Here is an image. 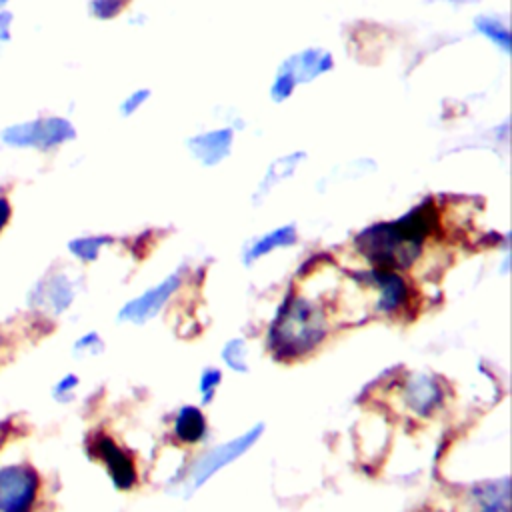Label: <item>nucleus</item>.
<instances>
[{"label":"nucleus","mask_w":512,"mask_h":512,"mask_svg":"<svg viewBox=\"0 0 512 512\" xmlns=\"http://www.w3.org/2000/svg\"><path fill=\"white\" fill-rule=\"evenodd\" d=\"M234 130L230 126L198 132L186 140V148L202 166H216L232 152Z\"/></svg>","instance_id":"10"},{"label":"nucleus","mask_w":512,"mask_h":512,"mask_svg":"<svg viewBox=\"0 0 512 512\" xmlns=\"http://www.w3.org/2000/svg\"><path fill=\"white\" fill-rule=\"evenodd\" d=\"M298 240V232H296V226L294 224H284V226H278L270 232H264L262 236L254 238L246 250H244V264L250 266L254 262H258L260 258H264L266 254L274 252V250H280V248H286V246H294Z\"/></svg>","instance_id":"13"},{"label":"nucleus","mask_w":512,"mask_h":512,"mask_svg":"<svg viewBox=\"0 0 512 512\" xmlns=\"http://www.w3.org/2000/svg\"><path fill=\"white\" fill-rule=\"evenodd\" d=\"M128 4L130 0H88V12L96 20H114Z\"/></svg>","instance_id":"21"},{"label":"nucleus","mask_w":512,"mask_h":512,"mask_svg":"<svg viewBox=\"0 0 512 512\" xmlns=\"http://www.w3.org/2000/svg\"><path fill=\"white\" fill-rule=\"evenodd\" d=\"M42 500V474L28 460L0 464V512H36Z\"/></svg>","instance_id":"4"},{"label":"nucleus","mask_w":512,"mask_h":512,"mask_svg":"<svg viewBox=\"0 0 512 512\" xmlns=\"http://www.w3.org/2000/svg\"><path fill=\"white\" fill-rule=\"evenodd\" d=\"M220 382H222V370L220 368L208 366V368L202 370L200 380H198V392H200L204 404L212 402L216 390L220 388Z\"/></svg>","instance_id":"23"},{"label":"nucleus","mask_w":512,"mask_h":512,"mask_svg":"<svg viewBox=\"0 0 512 512\" xmlns=\"http://www.w3.org/2000/svg\"><path fill=\"white\" fill-rule=\"evenodd\" d=\"M356 248L374 268L392 272L408 268L422 252V246L414 244L394 220L364 228L356 236Z\"/></svg>","instance_id":"3"},{"label":"nucleus","mask_w":512,"mask_h":512,"mask_svg":"<svg viewBox=\"0 0 512 512\" xmlns=\"http://www.w3.org/2000/svg\"><path fill=\"white\" fill-rule=\"evenodd\" d=\"M104 352V340L96 330H88L80 334L72 342V356L74 358H92Z\"/></svg>","instance_id":"20"},{"label":"nucleus","mask_w":512,"mask_h":512,"mask_svg":"<svg viewBox=\"0 0 512 512\" xmlns=\"http://www.w3.org/2000/svg\"><path fill=\"white\" fill-rule=\"evenodd\" d=\"M14 22H16L14 12L10 8H2L0 10V46H6L8 42H12Z\"/></svg>","instance_id":"25"},{"label":"nucleus","mask_w":512,"mask_h":512,"mask_svg":"<svg viewBox=\"0 0 512 512\" xmlns=\"http://www.w3.org/2000/svg\"><path fill=\"white\" fill-rule=\"evenodd\" d=\"M366 278H368V282L374 286V290L378 294L376 302H374L376 312H380L384 316H392V314H398L402 308L408 306V302H410V288H408L406 280L398 272L372 268Z\"/></svg>","instance_id":"9"},{"label":"nucleus","mask_w":512,"mask_h":512,"mask_svg":"<svg viewBox=\"0 0 512 512\" xmlns=\"http://www.w3.org/2000/svg\"><path fill=\"white\" fill-rule=\"evenodd\" d=\"M78 286L66 272H46L26 292V306L32 312L46 316L64 314L76 300Z\"/></svg>","instance_id":"5"},{"label":"nucleus","mask_w":512,"mask_h":512,"mask_svg":"<svg viewBox=\"0 0 512 512\" xmlns=\"http://www.w3.org/2000/svg\"><path fill=\"white\" fill-rule=\"evenodd\" d=\"M2 48H4V46H0V56H2Z\"/></svg>","instance_id":"29"},{"label":"nucleus","mask_w":512,"mask_h":512,"mask_svg":"<svg viewBox=\"0 0 512 512\" xmlns=\"http://www.w3.org/2000/svg\"><path fill=\"white\" fill-rule=\"evenodd\" d=\"M88 452L94 460H98L114 488L128 492L138 484V468L134 458L108 434H94L88 446Z\"/></svg>","instance_id":"7"},{"label":"nucleus","mask_w":512,"mask_h":512,"mask_svg":"<svg viewBox=\"0 0 512 512\" xmlns=\"http://www.w3.org/2000/svg\"><path fill=\"white\" fill-rule=\"evenodd\" d=\"M444 2H448V4H456V6H462V4H474V2H478V0H444Z\"/></svg>","instance_id":"27"},{"label":"nucleus","mask_w":512,"mask_h":512,"mask_svg":"<svg viewBox=\"0 0 512 512\" xmlns=\"http://www.w3.org/2000/svg\"><path fill=\"white\" fill-rule=\"evenodd\" d=\"M12 200L8 194H0V236L4 234V230L8 228L10 220H12Z\"/></svg>","instance_id":"26"},{"label":"nucleus","mask_w":512,"mask_h":512,"mask_svg":"<svg viewBox=\"0 0 512 512\" xmlns=\"http://www.w3.org/2000/svg\"><path fill=\"white\" fill-rule=\"evenodd\" d=\"M474 30L482 34L490 44H494L500 52L510 54V28L504 20L490 14H478L472 22Z\"/></svg>","instance_id":"17"},{"label":"nucleus","mask_w":512,"mask_h":512,"mask_svg":"<svg viewBox=\"0 0 512 512\" xmlns=\"http://www.w3.org/2000/svg\"><path fill=\"white\" fill-rule=\"evenodd\" d=\"M262 432H264V424H256L250 430L242 432L240 436H236V438H232V440H228L224 444H218L212 450L204 452L196 460L194 468L190 470V486H192V490L200 488L216 472H220L224 466H228L230 462H234L236 458L246 454L260 440Z\"/></svg>","instance_id":"6"},{"label":"nucleus","mask_w":512,"mask_h":512,"mask_svg":"<svg viewBox=\"0 0 512 512\" xmlns=\"http://www.w3.org/2000/svg\"><path fill=\"white\" fill-rule=\"evenodd\" d=\"M8 4H10V0H0V10L8 8Z\"/></svg>","instance_id":"28"},{"label":"nucleus","mask_w":512,"mask_h":512,"mask_svg":"<svg viewBox=\"0 0 512 512\" xmlns=\"http://www.w3.org/2000/svg\"><path fill=\"white\" fill-rule=\"evenodd\" d=\"M304 158H306V154L300 152V150H296V152H290V154H284V156L272 160L270 166L266 168V172H264V176H262L258 188H256V196H258V198L266 196L276 184H280L282 180L290 178V176L294 174V170L298 168V164H300Z\"/></svg>","instance_id":"15"},{"label":"nucleus","mask_w":512,"mask_h":512,"mask_svg":"<svg viewBox=\"0 0 512 512\" xmlns=\"http://www.w3.org/2000/svg\"><path fill=\"white\" fill-rule=\"evenodd\" d=\"M76 136L78 132L72 120L60 114H44L2 126L0 146L8 150H34L48 154L76 140Z\"/></svg>","instance_id":"2"},{"label":"nucleus","mask_w":512,"mask_h":512,"mask_svg":"<svg viewBox=\"0 0 512 512\" xmlns=\"http://www.w3.org/2000/svg\"><path fill=\"white\" fill-rule=\"evenodd\" d=\"M328 318L320 304L302 296H286L268 328V348L284 360L310 354L324 342Z\"/></svg>","instance_id":"1"},{"label":"nucleus","mask_w":512,"mask_h":512,"mask_svg":"<svg viewBox=\"0 0 512 512\" xmlns=\"http://www.w3.org/2000/svg\"><path fill=\"white\" fill-rule=\"evenodd\" d=\"M280 68L288 70L292 74V78L296 80V84H306V82L316 80L318 76L328 74L334 68V58L328 50L310 46V48H304V50L288 56L280 64Z\"/></svg>","instance_id":"11"},{"label":"nucleus","mask_w":512,"mask_h":512,"mask_svg":"<svg viewBox=\"0 0 512 512\" xmlns=\"http://www.w3.org/2000/svg\"><path fill=\"white\" fill-rule=\"evenodd\" d=\"M296 80L292 78V74L288 72V70H284V68H280L278 66V70H276V76H274V80H272V84H270V98L274 100V102H286L292 94H294V90H296Z\"/></svg>","instance_id":"22"},{"label":"nucleus","mask_w":512,"mask_h":512,"mask_svg":"<svg viewBox=\"0 0 512 512\" xmlns=\"http://www.w3.org/2000/svg\"><path fill=\"white\" fill-rule=\"evenodd\" d=\"M222 360L224 364L234 372H246L248 370V350L246 342L242 338H232L222 348Z\"/></svg>","instance_id":"19"},{"label":"nucleus","mask_w":512,"mask_h":512,"mask_svg":"<svg viewBox=\"0 0 512 512\" xmlns=\"http://www.w3.org/2000/svg\"><path fill=\"white\" fill-rule=\"evenodd\" d=\"M180 286H182V272H172L162 282L154 284L146 292L124 302L122 308L118 310V322H130V324L148 322L166 306V302L176 294Z\"/></svg>","instance_id":"8"},{"label":"nucleus","mask_w":512,"mask_h":512,"mask_svg":"<svg viewBox=\"0 0 512 512\" xmlns=\"http://www.w3.org/2000/svg\"><path fill=\"white\" fill-rule=\"evenodd\" d=\"M174 436L184 446H194L206 438L208 422L198 406H182L174 418Z\"/></svg>","instance_id":"14"},{"label":"nucleus","mask_w":512,"mask_h":512,"mask_svg":"<svg viewBox=\"0 0 512 512\" xmlns=\"http://www.w3.org/2000/svg\"><path fill=\"white\" fill-rule=\"evenodd\" d=\"M444 402V388L428 374H412L404 386V404L416 416H430Z\"/></svg>","instance_id":"12"},{"label":"nucleus","mask_w":512,"mask_h":512,"mask_svg":"<svg viewBox=\"0 0 512 512\" xmlns=\"http://www.w3.org/2000/svg\"><path fill=\"white\" fill-rule=\"evenodd\" d=\"M78 388H80V376L76 372H64L52 382L50 398L56 404H68L76 398Z\"/></svg>","instance_id":"18"},{"label":"nucleus","mask_w":512,"mask_h":512,"mask_svg":"<svg viewBox=\"0 0 512 512\" xmlns=\"http://www.w3.org/2000/svg\"><path fill=\"white\" fill-rule=\"evenodd\" d=\"M150 98V88H136L130 94H126L118 106V112L122 118H128L132 114H136L140 110V106H144V102Z\"/></svg>","instance_id":"24"},{"label":"nucleus","mask_w":512,"mask_h":512,"mask_svg":"<svg viewBox=\"0 0 512 512\" xmlns=\"http://www.w3.org/2000/svg\"><path fill=\"white\" fill-rule=\"evenodd\" d=\"M108 244H112V238L106 234H84V236L70 238L66 244V250L74 260L90 264L100 258L102 250Z\"/></svg>","instance_id":"16"}]
</instances>
